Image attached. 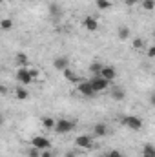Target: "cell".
<instances>
[{"label": "cell", "mask_w": 155, "mask_h": 157, "mask_svg": "<svg viewBox=\"0 0 155 157\" xmlns=\"http://www.w3.org/2000/svg\"><path fill=\"white\" fill-rule=\"evenodd\" d=\"M122 124H124L126 128L133 130V132H139V130H142V126H144L142 119L137 117V115H126V117H122Z\"/></svg>", "instance_id": "6da1fadb"}, {"label": "cell", "mask_w": 155, "mask_h": 157, "mask_svg": "<svg viewBox=\"0 0 155 157\" xmlns=\"http://www.w3.org/2000/svg\"><path fill=\"white\" fill-rule=\"evenodd\" d=\"M75 130V122L70 121V119H59L57 121V126H55V132L57 133H70Z\"/></svg>", "instance_id": "7a4b0ae2"}, {"label": "cell", "mask_w": 155, "mask_h": 157, "mask_svg": "<svg viewBox=\"0 0 155 157\" xmlns=\"http://www.w3.org/2000/svg\"><path fill=\"white\" fill-rule=\"evenodd\" d=\"M75 146H77V148H82V150H91V148L95 146V141H93L91 135L82 133V135H78L77 139H75Z\"/></svg>", "instance_id": "3957f363"}, {"label": "cell", "mask_w": 155, "mask_h": 157, "mask_svg": "<svg viewBox=\"0 0 155 157\" xmlns=\"http://www.w3.org/2000/svg\"><path fill=\"white\" fill-rule=\"evenodd\" d=\"M15 78L20 82V84H29V82H33V75H31V70L29 68H18L17 70V73H15Z\"/></svg>", "instance_id": "277c9868"}, {"label": "cell", "mask_w": 155, "mask_h": 157, "mask_svg": "<svg viewBox=\"0 0 155 157\" xmlns=\"http://www.w3.org/2000/svg\"><path fill=\"white\" fill-rule=\"evenodd\" d=\"M89 82H91V86L95 88V91H97V93H99V91H104V90H108V86H110V82H108L106 78H102L100 75H91Z\"/></svg>", "instance_id": "5b68a950"}, {"label": "cell", "mask_w": 155, "mask_h": 157, "mask_svg": "<svg viewBox=\"0 0 155 157\" xmlns=\"http://www.w3.org/2000/svg\"><path fill=\"white\" fill-rule=\"evenodd\" d=\"M31 146H35V148H39V150H51V143H49V139L47 137H42V135H35L33 139H31Z\"/></svg>", "instance_id": "8992f818"}, {"label": "cell", "mask_w": 155, "mask_h": 157, "mask_svg": "<svg viewBox=\"0 0 155 157\" xmlns=\"http://www.w3.org/2000/svg\"><path fill=\"white\" fill-rule=\"evenodd\" d=\"M78 93L84 95V97H93V95H97V91H95V88L91 86L89 80H82V82H78Z\"/></svg>", "instance_id": "52a82bcc"}, {"label": "cell", "mask_w": 155, "mask_h": 157, "mask_svg": "<svg viewBox=\"0 0 155 157\" xmlns=\"http://www.w3.org/2000/svg\"><path fill=\"white\" fill-rule=\"evenodd\" d=\"M53 68H55L57 71L68 70V68H70V59H68V57H57V59L53 60Z\"/></svg>", "instance_id": "ba28073f"}, {"label": "cell", "mask_w": 155, "mask_h": 157, "mask_svg": "<svg viewBox=\"0 0 155 157\" xmlns=\"http://www.w3.org/2000/svg\"><path fill=\"white\" fill-rule=\"evenodd\" d=\"M82 26H84L88 31H97V29H99V20H97L95 17H86V18L82 20Z\"/></svg>", "instance_id": "9c48e42d"}, {"label": "cell", "mask_w": 155, "mask_h": 157, "mask_svg": "<svg viewBox=\"0 0 155 157\" xmlns=\"http://www.w3.org/2000/svg\"><path fill=\"white\" fill-rule=\"evenodd\" d=\"M100 77L106 78L108 82H112L113 78H117V70L113 68V66H104L102 71H100Z\"/></svg>", "instance_id": "30bf717a"}, {"label": "cell", "mask_w": 155, "mask_h": 157, "mask_svg": "<svg viewBox=\"0 0 155 157\" xmlns=\"http://www.w3.org/2000/svg\"><path fill=\"white\" fill-rule=\"evenodd\" d=\"M15 64L18 68H29V57L26 53H17L15 55Z\"/></svg>", "instance_id": "8fae6325"}, {"label": "cell", "mask_w": 155, "mask_h": 157, "mask_svg": "<svg viewBox=\"0 0 155 157\" xmlns=\"http://www.w3.org/2000/svg\"><path fill=\"white\" fill-rule=\"evenodd\" d=\"M108 132H110V130H108V126H106L104 122H97V124L93 126V135H95V137H106Z\"/></svg>", "instance_id": "7c38bea8"}, {"label": "cell", "mask_w": 155, "mask_h": 157, "mask_svg": "<svg viewBox=\"0 0 155 157\" xmlns=\"http://www.w3.org/2000/svg\"><path fill=\"white\" fill-rule=\"evenodd\" d=\"M112 99H113V101H117V102L124 101V99H126V91H124V88L115 86V88L112 90Z\"/></svg>", "instance_id": "4fadbf2b"}, {"label": "cell", "mask_w": 155, "mask_h": 157, "mask_svg": "<svg viewBox=\"0 0 155 157\" xmlns=\"http://www.w3.org/2000/svg\"><path fill=\"white\" fill-rule=\"evenodd\" d=\"M15 97H17L18 101H26V99H29V91H28L24 86H18V88L15 90Z\"/></svg>", "instance_id": "5bb4252c"}, {"label": "cell", "mask_w": 155, "mask_h": 157, "mask_svg": "<svg viewBox=\"0 0 155 157\" xmlns=\"http://www.w3.org/2000/svg\"><path fill=\"white\" fill-rule=\"evenodd\" d=\"M62 73H64V78H66L68 82H78V78H80V77L77 75V71H73L71 68H68V70H64Z\"/></svg>", "instance_id": "9a60e30c"}, {"label": "cell", "mask_w": 155, "mask_h": 157, "mask_svg": "<svg viewBox=\"0 0 155 157\" xmlns=\"http://www.w3.org/2000/svg\"><path fill=\"white\" fill-rule=\"evenodd\" d=\"M117 35H119V39L120 40H128L130 39V35H131V29H130L128 26H120V28L117 29Z\"/></svg>", "instance_id": "2e32d148"}, {"label": "cell", "mask_w": 155, "mask_h": 157, "mask_svg": "<svg viewBox=\"0 0 155 157\" xmlns=\"http://www.w3.org/2000/svg\"><path fill=\"white\" fill-rule=\"evenodd\" d=\"M42 126L44 128H47V130H55V126H57V121L53 117H42Z\"/></svg>", "instance_id": "e0dca14e"}, {"label": "cell", "mask_w": 155, "mask_h": 157, "mask_svg": "<svg viewBox=\"0 0 155 157\" xmlns=\"http://www.w3.org/2000/svg\"><path fill=\"white\" fill-rule=\"evenodd\" d=\"M102 68H104L102 62H91V64H89V71H91V75H100Z\"/></svg>", "instance_id": "ac0fdd59"}, {"label": "cell", "mask_w": 155, "mask_h": 157, "mask_svg": "<svg viewBox=\"0 0 155 157\" xmlns=\"http://www.w3.org/2000/svg\"><path fill=\"white\" fill-rule=\"evenodd\" d=\"M142 157H155V146L153 144H144V146H142Z\"/></svg>", "instance_id": "d6986e66"}, {"label": "cell", "mask_w": 155, "mask_h": 157, "mask_svg": "<svg viewBox=\"0 0 155 157\" xmlns=\"http://www.w3.org/2000/svg\"><path fill=\"white\" fill-rule=\"evenodd\" d=\"M95 4H97V7H99L100 11H106V9L112 7V2H110V0H97Z\"/></svg>", "instance_id": "ffe728a7"}, {"label": "cell", "mask_w": 155, "mask_h": 157, "mask_svg": "<svg viewBox=\"0 0 155 157\" xmlns=\"http://www.w3.org/2000/svg\"><path fill=\"white\" fill-rule=\"evenodd\" d=\"M142 9H144V11H153L155 9V0H142Z\"/></svg>", "instance_id": "44dd1931"}, {"label": "cell", "mask_w": 155, "mask_h": 157, "mask_svg": "<svg viewBox=\"0 0 155 157\" xmlns=\"http://www.w3.org/2000/svg\"><path fill=\"white\" fill-rule=\"evenodd\" d=\"M0 28H2L4 31H9V29L13 28V20H11V18H4V20L0 22Z\"/></svg>", "instance_id": "7402d4cb"}, {"label": "cell", "mask_w": 155, "mask_h": 157, "mask_svg": "<svg viewBox=\"0 0 155 157\" xmlns=\"http://www.w3.org/2000/svg\"><path fill=\"white\" fill-rule=\"evenodd\" d=\"M133 49L142 51V49H144V40H142V39H135V40H133Z\"/></svg>", "instance_id": "603a6c76"}, {"label": "cell", "mask_w": 155, "mask_h": 157, "mask_svg": "<svg viewBox=\"0 0 155 157\" xmlns=\"http://www.w3.org/2000/svg\"><path fill=\"white\" fill-rule=\"evenodd\" d=\"M40 155H42V150L35 148V146H31L29 152H28V157H40Z\"/></svg>", "instance_id": "cb8c5ba5"}, {"label": "cell", "mask_w": 155, "mask_h": 157, "mask_svg": "<svg viewBox=\"0 0 155 157\" xmlns=\"http://www.w3.org/2000/svg\"><path fill=\"white\" fill-rule=\"evenodd\" d=\"M146 55H148L150 59H155V46H150V48L146 49Z\"/></svg>", "instance_id": "d4e9b609"}, {"label": "cell", "mask_w": 155, "mask_h": 157, "mask_svg": "<svg viewBox=\"0 0 155 157\" xmlns=\"http://www.w3.org/2000/svg\"><path fill=\"white\" fill-rule=\"evenodd\" d=\"M106 157H124V155H122V154H120L119 150H110V152H108V155H106Z\"/></svg>", "instance_id": "484cf974"}, {"label": "cell", "mask_w": 155, "mask_h": 157, "mask_svg": "<svg viewBox=\"0 0 155 157\" xmlns=\"http://www.w3.org/2000/svg\"><path fill=\"white\" fill-rule=\"evenodd\" d=\"M49 9H51V13H53V15H60V9H57V6H55V4H51V7H49Z\"/></svg>", "instance_id": "4316f807"}, {"label": "cell", "mask_w": 155, "mask_h": 157, "mask_svg": "<svg viewBox=\"0 0 155 157\" xmlns=\"http://www.w3.org/2000/svg\"><path fill=\"white\" fill-rule=\"evenodd\" d=\"M40 157H53V152H51V150H44Z\"/></svg>", "instance_id": "83f0119b"}, {"label": "cell", "mask_w": 155, "mask_h": 157, "mask_svg": "<svg viewBox=\"0 0 155 157\" xmlns=\"http://www.w3.org/2000/svg\"><path fill=\"white\" fill-rule=\"evenodd\" d=\"M137 2H142V0H124L126 6H133V4H137Z\"/></svg>", "instance_id": "f1b7e54d"}, {"label": "cell", "mask_w": 155, "mask_h": 157, "mask_svg": "<svg viewBox=\"0 0 155 157\" xmlns=\"http://www.w3.org/2000/svg\"><path fill=\"white\" fill-rule=\"evenodd\" d=\"M150 104H152V106H155V91H152V93H150Z\"/></svg>", "instance_id": "f546056e"}, {"label": "cell", "mask_w": 155, "mask_h": 157, "mask_svg": "<svg viewBox=\"0 0 155 157\" xmlns=\"http://www.w3.org/2000/svg\"><path fill=\"white\" fill-rule=\"evenodd\" d=\"M31 70V68H29ZM31 75H33V80H37L39 78V70H31Z\"/></svg>", "instance_id": "4dcf8cb0"}, {"label": "cell", "mask_w": 155, "mask_h": 157, "mask_svg": "<svg viewBox=\"0 0 155 157\" xmlns=\"http://www.w3.org/2000/svg\"><path fill=\"white\" fill-rule=\"evenodd\" d=\"M0 93H2V95H6V93H7V88H6V86H4V84H2V86H0Z\"/></svg>", "instance_id": "1f68e13d"}, {"label": "cell", "mask_w": 155, "mask_h": 157, "mask_svg": "<svg viewBox=\"0 0 155 157\" xmlns=\"http://www.w3.org/2000/svg\"><path fill=\"white\" fill-rule=\"evenodd\" d=\"M64 157H77V154H75V152H66Z\"/></svg>", "instance_id": "d6a6232c"}, {"label": "cell", "mask_w": 155, "mask_h": 157, "mask_svg": "<svg viewBox=\"0 0 155 157\" xmlns=\"http://www.w3.org/2000/svg\"><path fill=\"white\" fill-rule=\"evenodd\" d=\"M152 35H153V39H155V29H153V33H152Z\"/></svg>", "instance_id": "836d02e7"}]
</instances>
